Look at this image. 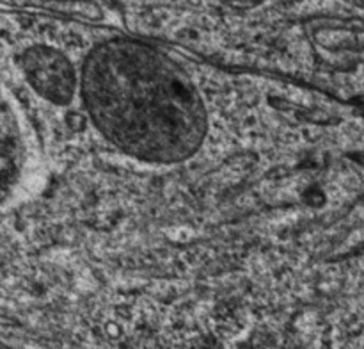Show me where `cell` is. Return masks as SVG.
<instances>
[{"label":"cell","mask_w":364,"mask_h":349,"mask_svg":"<svg viewBox=\"0 0 364 349\" xmlns=\"http://www.w3.org/2000/svg\"><path fill=\"white\" fill-rule=\"evenodd\" d=\"M78 95L100 134L142 162H183L208 134V110L191 75L149 43L114 38L92 46Z\"/></svg>","instance_id":"obj_1"},{"label":"cell","mask_w":364,"mask_h":349,"mask_svg":"<svg viewBox=\"0 0 364 349\" xmlns=\"http://www.w3.org/2000/svg\"><path fill=\"white\" fill-rule=\"evenodd\" d=\"M18 66L32 91L53 105H68L80 93V71L53 46H28L18 56Z\"/></svg>","instance_id":"obj_2"},{"label":"cell","mask_w":364,"mask_h":349,"mask_svg":"<svg viewBox=\"0 0 364 349\" xmlns=\"http://www.w3.org/2000/svg\"><path fill=\"white\" fill-rule=\"evenodd\" d=\"M23 139L16 123V114L11 109L9 102L4 100L2 105V191L7 198L9 189L18 182L21 173V164L25 159Z\"/></svg>","instance_id":"obj_3"}]
</instances>
